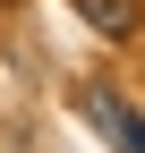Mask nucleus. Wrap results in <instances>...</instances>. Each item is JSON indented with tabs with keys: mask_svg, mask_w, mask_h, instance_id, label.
Masks as SVG:
<instances>
[{
	"mask_svg": "<svg viewBox=\"0 0 145 153\" xmlns=\"http://www.w3.org/2000/svg\"><path fill=\"white\" fill-rule=\"evenodd\" d=\"M85 119H94V128H102L120 153H145V111H128L111 85H94V94H85Z\"/></svg>",
	"mask_w": 145,
	"mask_h": 153,
	"instance_id": "obj_1",
	"label": "nucleus"
},
{
	"mask_svg": "<svg viewBox=\"0 0 145 153\" xmlns=\"http://www.w3.org/2000/svg\"><path fill=\"white\" fill-rule=\"evenodd\" d=\"M77 9H85V26L111 34V43H120V34H137V0H77Z\"/></svg>",
	"mask_w": 145,
	"mask_h": 153,
	"instance_id": "obj_2",
	"label": "nucleus"
}]
</instances>
